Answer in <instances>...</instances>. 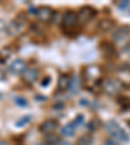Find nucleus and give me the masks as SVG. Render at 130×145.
Segmentation results:
<instances>
[{
  "mask_svg": "<svg viewBox=\"0 0 130 145\" xmlns=\"http://www.w3.org/2000/svg\"><path fill=\"white\" fill-rule=\"evenodd\" d=\"M106 128L109 132V135L113 136L116 140H120V141H127V140H129V136H127V133L124 131V128H121L115 121L108 122Z\"/></svg>",
  "mask_w": 130,
  "mask_h": 145,
  "instance_id": "obj_1",
  "label": "nucleus"
},
{
  "mask_svg": "<svg viewBox=\"0 0 130 145\" xmlns=\"http://www.w3.org/2000/svg\"><path fill=\"white\" fill-rule=\"evenodd\" d=\"M77 16H78V22L83 25V24L90 22L96 16V10L92 7H82L79 9V12L77 13Z\"/></svg>",
  "mask_w": 130,
  "mask_h": 145,
  "instance_id": "obj_2",
  "label": "nucleus"
},
{
  "mask_svg": "<svg viewBox=\"0 0 130 145\" xmlns=\"http://www.w3.org/2000/svg\"><path fill=\"white\" fill-rule=\"evenodd\" d=\"M103 89L106 93L115 96V95H118V92L121 89V83L115 78H109L103 83Z\"/></svg>",
  "mask_w": 130,
  "mask_h": 145,
  "instance_id": "obj_3",
  "label": "nucleus"
},
{
  "mask_svg": "<svg viewBox=\"0 0 130 145\" xmlns=\"http://www.w3.org/2000/svg\"><path fill=\"white\" fill-rule=\"evenodd\" d=\"M78 25V16L76 12H67L63 17V27L65 30H72Z\"/></svg>",
  "mask_w": 130,
  "mask_h": 145,
  "instance_id": "obj_4",
  "label": "nucleus"
},
{
  "mask_svg": "<svg viewBox=\"0 0 130 145\" xmlns=\"http://www.w3.org/2000/svg\"><path fill=\"white\" fill-rule=\"evenodd\" d=\"M36 17L40 22H51L55 17V12L49 7H39L36 8Z\"/></svg>",
  "mask_w": 130,
  "mask_h": 145,
  "instance_id": "obj_5",
  "label": "nucleus"
},
{
  "mask_svg": "<svg viewBox=\"0 0 130 145\" xmlns=\"http://www.w3.org/2000/svg\"><path fill=\"white\" fill-rule=\"evenodd\" d=\"M22 17H18L16 20H13L12 22H9V25L7 26V33L8 35H17L21 29L24 27V20H21Z\"/></svg>",
  "mask_w": 130,
  "mask_h": 145,
  "instance_id": "obj_6",
  "label": "nucleus"
},
{
  "mask_svg": "<svg viewBox=\"0 0 130 145\" xmlns=\"http://www.w3.org/2000/svg\"><path fill=\"white\" fill-rule=\"evenodd\" d=\"M27 69L26 66V62H25L22 58H17L12 63H11V66H9V71L12 72V74H24L25 70Z\"/></svg>",
  "mask_w": 130,
  "mask_h": 145,
  "instance_id": "obj_7",
  "label": "nucleus"
},
{
  "mask_svg": "<svg viewBox=\"0 0 130 145\" xmlns=\"http://www.w3.org/2000/svg\"><path fill=\"white\" fill-rule=\"evenodd\" d=\"M57 126H59V122L56 119H47V121H44L40 124V131L43 133H46V135H51L57 128Z\"/></svg>",
  "mask_w": 130,
  "mask_h": 145,
  "instance_id": "obj_8",
  "label": "nucleus"
},
{
  "mask_svg": "<svg viewBox=\"0 0 130 145\" xmlns=\"http://www.w3.org/2000/svg\"><path fill=\"white\" fill-rule=\"evenodd\" d=\"M129 35H130V26L124 25V26H120L117 30L113 33V39H115L116 42H122V40L126 39Z\"/></svg>",
  "mask_w": 130,
  "mask_h": 145,
  "instance_id": "obj_9",
  "label": "nucleus"
},
{
  "mask_svg": "<svg viewBox=\"0 0 130 145\" xmlns=\"http://www.w3.org/2000/svg\"><path fill=\"white\" fill-rule=\"evenodd\" d=\"M22 76H24V80L26 83H34L39 76V71L35 67H27L25 70V72L22 74Z\"/></svg>",
  "mask_w": 130,
  "mask_h": 145,
  "instance_id": "obj_10",
  "label": "nucleus"
},
{
  "mask_svg": "<svg viewBox=\"0 0 130 145\" xmlns=\"http://www.w3.org/2000/svg\"><path fill=\"white\" fill-rule=\"evenodd\" d=\"M70 78L68 74H61L60 78H59V83H57V91L59 92H64L67 91L70 86Z\"/></svg>",
  "mask_w": 130,
  "mask_h": 145,
  "instance_id": "obj_11",
  "label": "nucleus"
},
{
  "mask_svg": "<svg viewBox=\"0 0 130 145\" xmlns=\"http://www.w3.org/2000/svg\"><path fill=\"white\" fill-rule=\"evenodd\" d=\"M81 78H79L78 75H73L72 78H70V86H69V89L72 93H77V92H79V89H81Z\"/></svg>",
  "mask_w": 130,
  "mask_h": 145,
  "instance_id": "obj_12",
  "label": "nucleus"
},
{
  "mask_svg": "<svg viewBox=\"0 0 130 145\" xmlns=\"http://www.w3.org/2000/svg\"><path fill=\"white\" fill-rule=\"evenodd\" d=\"M113 25H115L113 20L104 18V20H102V21L99 22V25H98V29H99L100 31H109L113 27Z\"/></svg>",
  "mask_w": 130,
  "mask_h": 145,
  "instance_id": "obj_13",
  "label": "nucleus"
},
{
  "mask_svg": "<svg viewBox=\"0 0 130 145\" xmlns=\"http://www.w3.org/2000/svg\"><path fill=\"white\" fill-rule=\"evenodd\" d=\"M12 48L11 47H5V48L0 49V63H5L8 58L12 56Z\"/></svg>",
  "mask_w": 130,
  "mask_h": 145,
  "instance_id": "obj_14",
  "label": "nucleus"
},
{
  "mask_svg": "<svg viewBox=\"0 0 130 145\" xmlns=\"http://www.w3.org/2000/svg\"><path fill=\"white\" fill-rule=\"evenodd\" d=\"M61 133H63L64 136H74V133H76V126L73 123L65 124V126L61 128Z\"/></svg>",
  "mask_w": 130,
  "mask_h": 145,
  "instance_id": "obj_15",
  "label": "nucleus"
},
{
  "mask_svg": "<svg viewBox=\"0 0 130 145\" xmlns=\"http://www.w3.org/2000/svg\"><path fill=\"white\" fill-rule=\"evenodd\" d=\"M60 142V139H59V136L56 135H47L46 136V144L47 145H57Z\"/></svg>",
  "mask_w": 130,
  "mask_h": 145,
  "instance_id": "obj_16",
  "label": "nucleus"
},
{
  "mask_svg": "<svg viewBox=\"0 0 130 145\" xmlns=\"http://www.w3.org/2000/svg\"><path fill=\"white\" fill-rule=\"evenodd\" d=\"M92 142V137L90 135H83L78 139V145H91Z\"/></svg>",
  "mask_w": 130,
  "mask_h": 145,
  "instance_id": "obj_17",
  "label": "nucleus"
},
{
  "mask_svg": "<svg viewBox=\"0 0 130 145\" xmlns=\"http://www.w3.org/2000/svg\"><path fill=\"white\" fill-rule=\"evenodd\" d=\"M15 103L17 104L18 106H21V108H25V106H27V100L25 99V97H22V96H17V97H15Z\"/></svg>",
  "mask_w": 130,
  "mask_h": 145,
  "instance_id": "obj_18",
  "label": "nucleus"
},
{
  "mask_svg": "<svg viewBox=\"0 0 130 145\" xmlns=\"http://www.w3.org/2000/svg\"><path fill=\"white\" fill-rule=\"evenodd\" d=\"M30 119H31L30 115H27V117L21 118L20 121H17V126H18V127H24L26 123H29V122H30Z\"/></svg>",
  "mask_w": 130,
  "mask_h": 145,
  "instance_id": "obj_19",
  "label": "nucleus"
},
{
  "mask_svg": "<svg viewBox=\"0 0 130 145\" xmlns=\"http://www.w3.org/2000/svg\"><path fill=\"white\" fill-rule=\"evenodd\" d=\"M82 123H83V115H78V117L74 119V122H73V124L76 126V128H77V126H81Z\"/></svg>",
  "mask_w": 130,
  "mask_h": 145,
  "instance_id": "obj_20",
  "label": "nucleus"
},
{
  "mask_svg": "<svg viewBox=\"0 0 130 145\" xmlns=\"http://www.w3.org/2000/svg\"><path fill=\"white\" fill-rule=\"evenodd\" d=\"M129 5H130V1H126V0L122 1V3H118V7H120V8H126V7H129Z\"/></svg>",
  "mask_w": 130,
  "mask_h": 145,
  "instance_id": "obj_21",
  "label": "nucleus"
},
{
  "mask_svg": "<svg viewBox=\"0 0 130 145\" xmlns=\"http://www.w3.org/2000/svg\"><path fill=\"white\" fill-rule=\"evenodd\" d=\"M49 82H51V78H49V76H47V78H44V80L42 82V86H43V87H46V86H48Z\"/></svg>",
  "mask_w": 130,
  "mask_h": 145,
  "instance_id": "obj_22",
  "label": "nucleus"
},
{
  "mask_svg": "<svg viewBox=\"0 0 130 145\" xmlns=\"http://www.w3.org/2000/svg\"><path fill=\"white\" fill-rule=\"evenodd\" d=\"M57 145H73V144L72 142H69V141H60Z\"/></svg>",
  "mask_w": 130,
  "mask_h": 145,
  "instance_id": "obj_23",
  "label": "nucleus"
},
{
  "mask_svg": "<svg viewBox=\"0 0 130 145\" xmlns=\"http://www.w3.org/2000/svg\"><path fill=\"white\" fill-rule=\"evenodd\" d=\"M106 145H118V144H116V142H113L112 140H107V141H106Z\"/></svg>",
  "mask_w": 130,
  "mask_h": 145,
  "instance_id": "obj_24",
  "label": "nucleus"
},
{
  "mask_svg": "<svg viewBox=\"0 0 130 145\" xmlns=\"http://www.w3.org/2000/svg\"><path fill=\"white\" fill-rule=\"evenodd\" d=\"M0 145H11L8 141H5V140H0Z\"/></svg>",
  "mask_w": 130,
  "mask_h": 145,
  "instance_id": "obj_25",
  "label": "nucleus"
},
{
  "mask_svg": "<svg viewBox=\"0 0 130 145\" xmlns=\"http://www.w3.org/2000/svg\"><path fill=\"white\" fill-rule=\"evenodd\" d=\"M129 58H130V51H129Z\"/></svg>",
  "mask_w": 130,
  "mask_h": 145,
  "instance_id": "obj_26",
  "label": "nucleus"
}]
</instances>
